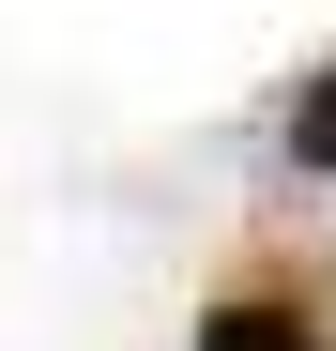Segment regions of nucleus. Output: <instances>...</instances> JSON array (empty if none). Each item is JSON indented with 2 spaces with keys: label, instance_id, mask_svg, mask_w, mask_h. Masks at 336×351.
I'll list each match as a JSON object with an SVG mask.
<instances>
[{
  "label": "nucleus",
  "instance_id": "obj_1",
  "mask_svg": "<svg viewBox=\"0 0 336 351\" xmlns=\"http://www.w3.org/2000/svg\"><path fill=\"white\" fill-rule=\"evenodd\" d=\"M184 351H321V306H306V290H230Z\"/></svg>",
  "mask_w": 336,
  "mask_h": 351
},
{
  "label": "nucleus",
  "instance_id": "obj_2",
  "mask_svg": "<svg viewBox=\"0 0 336 351\" xmlns=\"http://www.w3.org/2000/svg\"><path fill=\"white\" fill-rule=\"evenodd\" d=\"M291 168H321V184H336V62L291 92Z\"/></svg>",
  "mask_w": 336,
  "mask_h": 351
}]
</instances>
